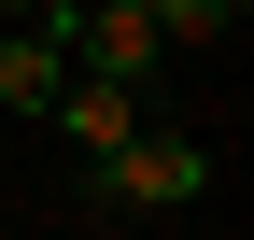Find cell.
<instances>
[{
	"instance_id": "6da1fadb",
	"label": "cell",
	"mask_w": 254,
	"mask_h": 240,
	"mask_svg": "<svg viewBox=\"0 0 254 240\" xmlns=\"http://www.w3.org/2000/svg\"><path fill=\"white\" fill-rule=\"evenodd\" d=\"M212 198V141L198 127H170V113H141V127L113 141V156H85V212H198Z\"/></svg>"
},
{
	"instance_id": "7a4b0ae2",
	"label": "cell",
	"mask_w": 254,
	"mask_h": 240,
	"mask_svg": "<svg viewBox=\"0 0 254 240\" xmlns=\"http://www.w3.org/2000/svg\"><path fill=\"white\" fill-rule=\"evenodd\" d=\"M43 127L71 141V156H113V141L141 127V85H85V71H71V85H57V113H43Z\"/></svg>"
},
{
	"instance_id": "3957f363",
	"label": "cell",
	"mask_w": 254,
	"mask_h": 240,
	"mask_svg": "<svg viewBox=\"0 0 254 240\" xmlns=\"http://www.w3.org/2000/svg\"><path fill=\"white\" fill-rule=\"evenodd\" d=\"M57 85H71V57H57V28H0V113H57Z\"/></svg>"
},
{
	"instance_id": "277c9868",
	"label": "cell",
	"mask_w": 254,
	"mask_h": 240,
	"mask_svg": "<svg viewBox=\"0 0 254 240\" xmlns=\"http://www.w3.org/2000/svg\"><path fill=\"white\" fill-rule=\"evenodd\" d=\"M141 14H155V43H226L240 0H141Z\"/></svg>"
},
{
	"instance_id": "5b68a950",
	"label": "cell",
	"mask_w": 254,
	"mask_h": 240,
	"mask_svg": "<svg viewBox=\"0 0 254 240\" xmlns=\"http://www.w3.org/2000/svg\"><path fill=\"white\" fill-rule=\"evenodd\" d=\"M14 14H28V0H0V28H14Z\"/></svg>"
}]
</instances>
